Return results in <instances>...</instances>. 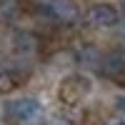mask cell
Listing matches in <instances>:
<instances>
[{"mask_svg": "<svg viewBox=\"0 0 125 125\" xmlns=\"http://www.w3.org/2000/svg\"><path fill=\"white\" fill-rule=\"evenodd\" d=\"M43 113V105L40 100L33 95H25V98H15V100H8L3 105V118L10 125H30L40 118Z\"/></svg>", "mask_w": 125, "mask_h": 125, "instance_id": "obj_1", "label": "cell"}, {"mask_svg": "<svg viewBox=\"0 0 125 125\" xmlns=\"http://www.w3.org/2000/svg\"><path fill=\"white\" fill-rule=\"evenodd\" d=\"M90 78L83 75V73H68L65 78L60 80L58 85V98L65 105H78L90 95Z\"/></svg>", "mask_w": 125, "mask_h": 125, "instance_id": "obj_2", "label": "cell"}, {"mask_svg": "<svg viewBox=\"0 0 125 125\" xmlns=\"http://www.w3.org/2000/svg\"><path fill=\"white\" fill-rule=\"evenodd\" d=\"M85 23H88V28H93V30H108V28H115L118 25V20H120V15H118V10L113 8L110 3H95V5H90L88 10H85Z\"/></svg>", "mask_w": 125, "mask_h": 125, "instance_id": "obj_3", "label": "cell"}, {"mask_svg": "<svg viewBox=\"0 0 125 125\" xmlns=\"http://www.w3.org/2000/svg\"><path fill=\"white\" fill-rule=\"evenodd\" d=\"M45 10H48L50 20H55L58 25L73 28V25L80 23V8H78L75 0H48Z\"/></svg>", "mask_w": 125, "mask_h": 125, "instance_id": "obj_4", "label": "cell"}, {"mask_svg": "<svg viewBox=\"0 0 125 125\" xmlns=\"http://www.w3.org/2000/svg\"><path fill=\"white\" fill-rule=\"evenodd\" d=\"M30 73L20 65H0V95H10L18 88H23Z\"/></svg>", "mask_w": 125, "mask_h": 125, "instance_id": "obj_5", "label": "cell"}, {"mask_svg": "<svg viewBox=\"0 0 125 125\" xmlns=\"http://www.w3.org/2000/svg\"><path fill=\"white\" fill-rule=\"evenodd\" d=\"M100 73L105 75L108 80H115V83H125V53L123 50H110L100 58Z\"/></svg>", "mask_w": 125, "mask_h": 125, "instance_id": "obj_6", "label": "cell"}, {"mask_svg": "<svg viewBox=\"0 0 125 125\" xmlns=\"http://www.w3.org/2000/svg\"><path fill=\"white\" fill-rule=\"evenodd\" d=\"M13 50L15 55L20 58H33L40 53V38L33 33V30H18V33L13 35Z\"/></svg>", "mask_w": 125, "mask_h": 125, "instance_id": "obj_7", "label": "cell"}, {"mask_svg": "<svg viewBox=\"0 0 125 125\" xmlns=\"http://www.w3.org/2000/svg\"><path fill=\"white\" fill-rule=\"evenodd\" d=\"M73 55H75L78 62H83V65H88V68L100 65V58H103V55L98 53V48L90 45V43H80V45H75V48H73Z\"/></svg>", "mask_w": 125, "mask_h": 125, "instance_id": "obj_8", "label": "cell"}, {"mask_svg": "<svg viewBox=\"0 0 125 125\" xmlns=\"http://www.w3.org/2000/svg\"><path fill=\"white\" fill-rule=\"evenodd\" d=\"M23 13V0H0V20L13 23Z\"/></svg>", "mask_w": 125, "mask_h": 125, "instance_id": "obj_9", "label": "cell"}, {"mask_svg": "<svg viewBox=\"0 0 125 125\" xmlns=\"http://www.w3.org/2000/svg\"><path fill=\"white\" fill-rule=\"evenodd\" d=\"M78 125H105V123H103L95 113H85V115H83V120H80Z\"/></svg>", "mask_w": 125, "mask_h": 125, "instance_id": "obj_10", "label": "cell"}, {"mask_svg": "<svg viewBox=\"0 0 125 125\" xmlns=\"http://www.w3.org/2000/svg\"><path fill=\"white\" fill-rule=\"evenodd\" d=\"M48 125H75V123H73V120H68L65 115H53Z\"/></svg>", "mask_w": 125, "mask_h": 125, "instance_id": "obj_11", "label": "cell"}, {"mask_svg": "<svg viewBox=\"0 0 125 125\" xmlns=\"http://www.w3.org/2000/svg\"><path fill=\"white\" fill-rule=\"evenodd\" d=\"M113 103H115V108L123 113V115H125V93H118V95H115V100H113Z\"/></svg>", "mask_w": 125, "mask_h": 125, "instance_id": "obj_12", "label": "cell"}, {"mask_svg": "<svg viewBox=\"0 0 125 125\" xmlns=\"http://www.w3.org/2000/svg\"><path fill=\"white\" fill-rule=\"evenodd\" d=\"M115 28H118V35H120V40H125V18H120V20H118V25H115Z\"/></svg>", "mask_w": 125, "mask_h": 125, "instance_id": "obj_13", "label": "cell"}, {"mask_svg": "<svg viewBox=\"0 0 125 125\" xmlns=\"http://www.w3.org/2000/svg\"><path fill=\"white\" fill-rule=\"evenodd\" d=\"M105 125H125V118H123V115H118V118H110Z\"/></svg>", "mask_w": 125, "mask_h": 125, "instance_id": "obj_14", "label": "cell"}, {"mask_svg": "<svg viewBox=\"0 0 125 125\" xmlns=\"http://www.w3.org/2000/svg\"><path fill=\"white\" fill-rule=\"evenodd\" d=\"M120 3H123V10H125V0H120Z\"/></svg>", "mask_w": 125, "mask_h": 125, "instance_id": "obj_15", "label": "cell"}]
</instances>
